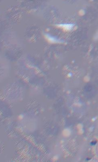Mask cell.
Listing matches in <instances>:
<instances>
[{
	"instance_id": "1",
	"label": "cell",
	"mask_w": 98,
	"mask_h": 162,
	"mask_svg": "<svg viewBox=\"0 0 98 162\" xmlns=\"http://www.w3.org/2000/svg\"><path fill=\"white\" fill-rule=\"evenodd\" d=\"M45 36L47 40L50 43H63L64 42L63 41L59 38L51 35L49 33H45Z\"/></svg>"
},
{
	"instance_id": "2",
	"label": "cell",
	"mask_w": 98,
	"mask_h": 162,
	"mask_svg": "<svg viewBox=\"0 0 98 162\" xmlns=\"http://www.w3.org/2000/svg\"><path fill=\"white\" fill-rule=\"evenodd\" d=\"M75 24L72 23H60L57 24V26L59 27L62 28L63 30L67 31H72L73 29V28L75 26Z\"/></svg>"
}]
</instances>
